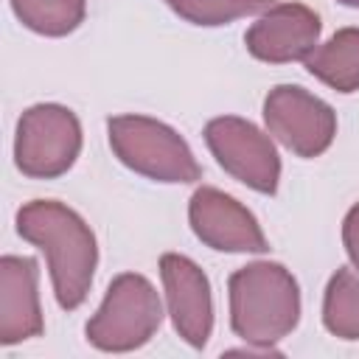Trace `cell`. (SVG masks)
Returning <instances> with one entry per match:
<instances>
[{
    "label": "cell",
    "mask_w": 359,
    "mask_h": 359,
    "mask_svg": "<svg viewBox=\"0 0 359 359\" xmlns=\"http://www.w3.org/2000/svg\"><path fill=\"white\" fill-rule=\"evenodd\" d=\"M17 233L45 252L56 303L65 311L79 309L98 266V244L90 224L56 199H34L17 210Z\"/></svg>",
    "instance_id": "1"
},
{
    "label": "cell",
    "mask_w": 359,
    "mask_h": 359,
    "mask_svg": "<svg viewBox=\"0 0 359 359\" xmlns=\"http://www.w3.org/2000/svg\"><path fill=\"white\" fill-rule=\"evenodd\" d=\"M230 328L247 345L269 353L275 342L289 337L300 323V286L278 261H252L227 280Z\"/></svg>",
    "instance_id": "2"
},
{
    "label": "cell",
    "mask_w": 359,
    "mask_h": 359,
    "mask_svg": "<svg viewBox=\"0 0 359 359\" xmlns=\"http://www.w3.org/2000/svg\"><path fill=\"white\" fill-rule=\"evenodd\" d=\"M112 154L135 174L154 182H196L202 168L177 129L149 115H115L107 121Z\"/></svg>",
    "instance_id": "3"
},
{
    "label": "cell",
    "mask_w": 359,
    "mask_h": 359,
    "mask_svg": "<svg viewBox=\"0 0 359 359\" xmlns=\"http://www.w3.org/2000/svg\"><path fill=\"white\" fill-rule=\"evenodd\" d=\"M163 325V303L149 278L121 272L107 286L104 303L87 320V342L107 353L143 348Z\"/></svg>",
    "instance_id": "4"
},
{
    "label": "cell",
    "mask_w": 359,
    "mask_h": 359,
    "mask_svg": "<svg viewBox=\"0 0 359 359\" xmlns=\"http://www.w3.org/2000/svg\"><path fill=\"white\" fill-rule=\"evenodd\" d=\"M81 151V123L62 104H34L17 121L14 163L31 180L67 174Z\"/></svg>",
    "instance_id": "5"
},
{
    "label": "cell",
    "mask_w": 359,
    "mask_h": 359,
    "mask_svg": "<svg viewBox=\"0 0 359 359\" xmlns=\"http://www.w3.org/2000/svg\"><path fill=\"white\" fill-rule=\"evenodd\" d=\"M205 143L216 163L241 185L272 196L280 180V157L269 135L238 115H219L205 123Z\"/></svg>",
    "instance_id": "6"
},
{
    "label": "cell",
    "mask_w": 359,
    "mask_h": 359,
    "mask_svg": "<svg viewBox=\"0 0 359 359\" xmlns=\"http://www.w3.org/2000/svg\"><path fill=\"white\" fill-rule=\"evenodd\" d=\"M264 121L269 135L297 157H320L337 135V112L331 104L300 84H278L264 98Z\"/></svg>",
    "instance_id": "7"
},
{
    "label": "cell",
    "mask_w": 359,
    "mask_h": 359,
    "mask_svg": "<svg viewBox=\"0 0 359 359\" xmlns=\"http://www.w3.org/2000/svg\"><path fill=\"white\" fill-rule=\"evenodd\" d=\"M188 222L194 236L219 252H266L269 241L258 219L230 194L202 185L188 202Z\"/></svg>",
    "instance_id": "8"
},
{
    "label": "cell",
    "mask_w": 359,
    "mask_h": 359,
    "mask_svg": "<svg viewBox=\"0 0 359 359\" xmlns=\"http://www.w3.org/2000/svg\"><path fill=\"white\" fill-rule=\"evenodd\" d=\"M160 278L174 331L191 348H205L213 334V294L208 275L188 255L165 252L160 258Z\"/></svg>",
    "instance_id": "9"
},
{
    "label": "cell",
    "mask_w": 359,
    "mask_h": 359,
    "mask_svg": "<svg viewBox=\"0 0 359 359\" xmlns=\"http://www.w3.org/2000/svg\"><path fill=\"white\" fill-rule=\"evenodd\" d=\"M320 14L303 3H275L266 8L244 34L250 56L269 65L306 62V56L320 45Z\"/></svg>",
    "instance_id": "10"
},
{
    "label": "cell",
    "mask_w": 359,
    "mask_h": 359,
    "mask_svg": "<svg viewBox=\"0 0 359 359\" xmlns=\"http://www.w3.org/2000/svg\"><path fill=\"white\" fill-rule=\"evenodd\" d=\"M39 266L28 255L0 258V342L17 345L45 331L39 306Z\"/></svg>",
    "instance_id": "11"
},
{
    "label": "cell",
    "mask_w": 359,
    "mask_h": 359,
    "mask_svg": "<svg viewBox=\"0 0 359 359\" xmlns=\"http://www.w3.org/2000/svg\"><path fill=\"white\" fill-rule=\"evenodd\" d=\"M306 70L337 93L359 90V28H339L306 56Z\"/></svg>",
    "instance_id": "12"
},
{
    "label": "cell",
    "mask_w": 359,
    "mask_h": 359,
    "mask_svg": "<svg viewBox=\"0 0 359 359\" xmlns=\"http://www.w3.org/2000/svg\"><path fill=\"white\" fill-rule=\"evenodd\" d=\"M323 325L339 339H359V272L339 266L323 294Z\"/></svg>",
    "instance_id": "13"
},
{
    "label": "cell",
    "mask_w": 359,
    "mask_h": 359,
    "mask_svg": "<svg viewBox=\"0 0 359 359\" xmlns=\"http://www.w3.org/2000/svg\"><path fill=\"white\" fill-rule=\"evenodd\" d=\"M17 20L42 36L73 34L87 14V0H11Z\"/></svg>",
    "instance_id": "14"
},
{
    "label": "cell",
    "mask_w": 359,
    "mask_h": 359,
    "mask_svg": "<svg viewBox=\"0 0 359 359\" xmlns=\"http://www.w3.org/2000/svg\"><path fill=\"white\" fill-rule=\"evenodd\" d=\"M165 6L191 25L216 28L241 17L264 14L275 6V0H165Z\"/></svg>",
    "instance_id": "15"
},
{
    "label": "cell",
    "mask_w": 359,
    "mask_h": 359,
    "mask_svg": "<svg viewBox=\"0 0 359 359\" xmlns=\"http://www.w3.org/2000/svg\"><path fill=\"white\" fill-rule=\"evenodd\" d=\"M342 244H345V252L353 269H359V202L342 219Z\"/></svg>",
    "instance_id": "16"
},
{
    "label": "cell",
    "mask_w": 359,
    "mask_h": 359,
    "mask_svg": "<svg viewBox=\"0 0 359 359\" xmlns=\"http://www.w3.org/2000/svg\"><path fill=\"white\" fill-rule=\"evenodd\" d=\"M342 6H351V8H359V0H339Z\"/></svg>",
    "instance_id": "17"
}]
</instances>
